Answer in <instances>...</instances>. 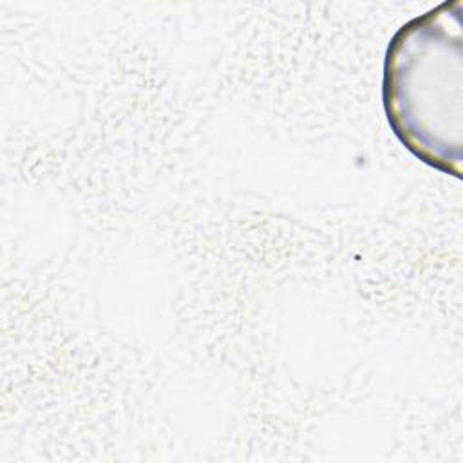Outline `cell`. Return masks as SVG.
<instances>
[{"mask_svg":"<svg viewBox=\"0 0 463 463\" xmlns=\"http://www.w3.org/2000/svg\"><path fill=\"white\" fill-rule=\"evenodd\" d=\"M387 121L418 159L461 177L463 2H443L391 38L382 80Z\"/></svg>","mask_w":463,"mask_h":463,"instance_id":"obj_1","label":"cell"}]
</instances>
